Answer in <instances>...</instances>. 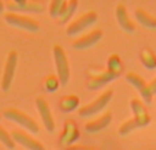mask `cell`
I'll return each mask as SVG.
<instances>
[{
    "mask_svg": "<svg viewBox=\"0 0 156 150\" xmlns=\"http://www.w3.org/2000/svg\"><path fill=\"white\" fill-rule=\"evenodd\" d=\"M52 53H54L55 66H56V77L60 85L66 86L70 80V64H69L67 55L60 45H55L52 49Z\"/></svg>",
    "mask_w": 156,
    "mask_h": 150,
    "instance_id": "6da1fadb",
    "label": "cell"
},
{
    "mask_svg": "<svg viewBox=\"0 0 156 150\" xmlns=\"http://www.w3.org/2000/svg\"><path fill=\"white\" fill-rule=\"evenodd\" d=\"M3 116L8 120H12L14 123L19 124L23 128H26L27 131H32V134H38L40 132V126L37 124V121L33 118H30L29 115H26L25 112H21L19 109L7 108V109L3 111Z\"/></svg>",
    "mask_w": 156,
    "mask_h": 150,
    "instance_id": "7a4b0ae2",
    "label": "cell"
},
{
    "mask_svg": "<svg viewBox=\"0 0 156 150\" xmlns=\"http://www.w3.org/2000/svg\"><path fill=\"white\" fill-rule=\"evenodd\" d=\"M112 96H114V91L112 90L104 91V93L100 94V96L97 97L94 101H92L90 104H88V105H85V107L80 108V109H78V115H80L81 118H90V116H93V115H96V113L101 112V111L104 109L108 104H110Z\"/></svg>",
    "mask_w": 156,
    "mask_h": 150,
    "instance_id": "3957f363",
    "label": "cell"
},
{
    "mask_svg": "<svg viewBox=\"0 0 156 150\" xmlns=\"http://www.w3.org/2000/svg\"><path fill=\"white\" fill-rule=\"evenodd\" d=\"M4 21L7 22L10 26L18 27L22 30H27V32H38L40 30V23L36 19L29 18L26 15H21L18 12H5L4 14Z\"/></svg>",
    "mask_w": 156,
    "mask_h": 150,
    "instance_id": "277c9868",
    "label": "cell"
},
{
    "mask_svg": "<svg viewBox=\"0 0 156 150\" xmlns=\"http://www.w3.org/2000/svg\"><path fill=\"white\" fill-rule=\"evenodd\" d=\"M16 64H18V52L16 51H10L5 59V64H4V70H3V77H2V90L3 91H8L12 85L14 77H15V71H16Z\"/></svg>",
    "mask_w": 156,
    "mask_h": 150,
    "instance_id": "5b68a950",
    "label": "cell"
},
{
    "mask_svg": "<svg viewBox=\"0 0 156 150\" xmlns=\"http://www.w3.org/2000/svg\"><path fill=\"white\" fill-rule=\"evenodd\" d=\"M8 12H33L40 14L45 10V4L43 2H32V0H8L4 3Z\"/></svg>",
    "mask_w": 156,
    "mask_h": 150,
    "instance_id": "8992f818",
    "label": "cell"
},
{
    "mask_svg": "<svg viewBox=\"0 0 156 150\" xmlns=\"http://www.w3.org/2000/svg\"><path fill=\"white\" fill-rule=\"evenodd\" d=\"M97 22V14L94 11H89V12L81 15L78 19H76L74 22H71L70 25L66 29V34L73 37V36H77L80 33H82L83 30H86L88 27H90L93 23Z\"/></svg>",
    "mask_w": 156,
    "mask_h": 150,
    "instance_id": "52a82bcc",
    "label": "cell"
},
{
    "mask_svg": "<svg viewBox=\"0 0 156 150\" xmlns=\"http://www.w3.org/2000/svg\"><path fill=\"white\" fill-rule=\"evenodd\" d=\"M36 107H37L38 115H40L43 124L45 127V130L48 132L55 131V119L52 115V111L49 108V104L47 102V100H44L43 97H37L36 98Z\"/></svg>",
    "mask_w": 156,
    "mask_h": 150,
    "instance_id": "ba28073f",
    "label": "cell"
},
{
    "mask_svg": "<svg viewBox=\"0 0 156 150\" xmlns=\"http://www.w3.org/2000/svg\"><path fill=\"white\" fill-rule=\"evenodd\" d=\"M11 137H12L14 142L19 143L21 146H23L27 150H45V146L40 142V141L34 139L32 135L26 134V132L21 131V130H14L11 132Z\"/></svg>",
    "mask_w": 156,
    "mask_h": 150,
    "instance_id": "9c48e42d",
    "label": "cell"
},
{
    "mask_svg": "<svg viewBox=\"0 0 156 150\" xmlns=\"http://www.w3.org/2000/svg\"><path fill=\"white\" fill-rule=\"evenodd\" d=\"M126 80L137 89L138 93L141 94V97L144 98V101H145L147 104H149V102L152 101V96H154V94H152L151 89H149V83H147L140 75L136 73H127Z\"/></svg>",
    "mask_w": 156,
    "mask_h": 150,
    "instance_id": "30bf717a",
    "label": "cell"
},
{
    "mask_svg": "<svg viewBox=\"0 0 156 150\" xmlns=\"http://www.w3.org/2000/svg\"><path fill=\"white\" fill-rule=\"evenodd\" d=\"M116 78H119V74L112 73V71H110V70H105V71H103V73H97L94 75H90L88 83H86V87H88L89 90H97V89L103 87L104 85L110 83L111 80L116 79Z\"/></svg>",
    "mask_w": 156,
    "mask_h": 150,
    "instance_id": "8fae6325",
    "label": "cell"
},
{
    "mask_svg": "<svg viewBox=\"0 0 156 150\" xmlns=\"http://www.w3.org/2000/svg\"><path fill=\"white\" fill-rule=\"evenodd\" d=\"M103 38V30L101 29H96L92 30L90 33L82 36V37L77 38L73 43V48L78 49V51H82V49H88L90 46H93L94 44H97L100 40Z\"/></svg>",
    "mask_w": 156,
    "mask_h": 150,
    "instance_id": "7c38bea8",
    "label": "cell"
},
{
    "mask_svg": "<svg viewBox=\"0 0 156 150\" xmlns=\"http://www.w3.org/2000/svg\"><path fill=\"white\" fill-rule=\"evenodd\" d=\"M130 107H132V111L134 113V119L138 124V128L145 127L151 123V116H149L148 111L145 109V104L144 102H141L138 98H133L130 101Z\"/></svg>",
    "mask_w": 156,
    "mask_h": 150,
    "instance_id": "4fadbf2b",
    "label": "cell"
},
{
    "mask_svg": "<svg viewBox=\"0 0 156 150\" xmlns=\"http://www.w3.org/2000/svg\"><path fill=\"white\" fill-rule=\"evenodd\" d=\"M115 16H116V21H118L119 26L127 33H133L136 32V25L134 22L130 19L129 14H127V10L125 7V4L119 3L115 8Z\"/></svg>",
    "mask_w": 156,
    "mask_h": 150,
    "instance_id": "5bb4252c",
    "label": "cell"
},
{
    "mask_svg": "<svg viewBox=\"0 0 156 150\" xmlns=\"http://www.w3.org/2000/svg\"><path fill=\"white\" fill-rule=\"evenodd\" d=\"M80 138V131H78V127L76 126V123H73L71 120H69L65 126L63 130V134L60 137V145L63 148H70L74 145V142Z\"/></svg>",
    "mask_w": 156,
    "mask_h": 150,
    "instance_id": "9a60e30c",
    "label": "cell"
},
{
    "mask_svg": "<svg viewBox=\"0 0 156 150\" xmlns=\"http://www.w3.org/2000/svg\"><path fill=\"white\" fill-rule=\"evenodd\" d=\"M111 120H112V113L108 111V112L103 113L100 118H97L96 120H92L89 123L85 124V131L89 134H96V132L103 131L104 128H107L110 126Z\"/></svg>",
    "mask_w": 156,
    "mask_h": 150,
    "instance_id": "2e32d148",
    "label": "cell"
},
{
    "mask_svg": "<svg viewBox=\"0 0 156 150\" xmlns=\"http://www.w3.org/2000/svg\"><path fill=\"white\" fill-rule=\"evenodd\" d=\"M134 14H136V19H137V22L140 25H143L147 29H156V18L149 15L147 11H144L143 8H136Z\"/></svg>",
    "mask_w": 156,
    "mask_h": 150,
    "instance_id": "e0dca14e",
    "label": "cell"
},
{
    "mask_svg": "<svg viewBox=\"0 0 156 150\" xmlns=\"http://www.w3.org/2000/svg\"><path fill=\"white\" fill-rule=\"evenodd\" d=\"M140 59L145 68H148V70H155L156 68V55L149 48H144L141 51Z\"/></svg>",
    "mask_w": 156,
    "mask_h": 150,
    "instance_id": "ac0fdd59",
    "label": "cell"
},
{
    "mask_svg": "<svg viewBox=\"0 0 156 150\" xmlns=\"http://www.w3.org/2000/svg\"><path fill=\"white\" fill-rule=\"evenodd\" d=\"M77 8H78V2L77 0H70V2H67V7H66L65 12L62 14V16L59 18V23L60 25L67 23V22L74 16Z\"/></svg>",
    "mask_w": 156,
    "mask_h": 150,
    "instance_id": "d6986e66",
    "label": "cell"
},
{
    "mask_svg": "<svg viewBox=\"0 0 156 150\" xmlns=\"http://www.w3.org/2000/svg\"><path fill=\"white\" fill-rule=\"evenodd\" d=\"M67 7V2L65 0H54L49 4V15L52 18H60Z\"/></svg>",
    "mask_w": 156,
    "mask_h": 150,
    "instance_id": "ffe728a7",
    "label": "cell"
},
{
    "mask_svg": "<svg viewBox=\"0 0 156 150\" xmlns=\"http://www.w3.org/2000/svg\"><path fill=\"white\" fill-rule=\"evenodd\" d=\"M80 105V98L77 96H67L60 101V109L63 112H71Z\"/></svg>",
    "mask_w": 156,
    "mask_h": 150,
    "instance_id": "44dd1931",
    "label": "cell"
},
{
    "mask_svg": "<svg viewBox=\"0 0 156 150\" xmlns=\"http://www.w3.org/2000/svg\"><path fill=\"white\" fill-rule=\"evenodd\" d=\"M136 128H138V124L137 121H136V119H129V120H126L123 124H121V127H119L118 130V134L121 135V137H125V135L130 134L132 131H134Z\"/></svg>",
    "mask_w": 156,
    "mask_h": 150,
    "instance_id": "7402d4cb",
    "label": "cell"
},
{
    "mask_svg": "<svg viewBox=\"0 0 156 150\" xmlns=\"http://www.w3.org/2000/svg\"><path fill=\"white\" fill-rule=\"evenodd\" d=\"M0 142L3 143V145L5 146L7 149L10 150H14L15 149V142H14L12 137H11V134L8 131H5L4 128H3L2 126H0Z\"/></svg>",
    "mask_w": 156,
    "mask_h": 150,
    "instance_id": "603a6c76",
    "label": "cell"
},
{
    "mask_svg": "<svg viewBox=\"0 0 156 150\" xmlns=\"http://www.w3.org/2000/svg\"><path fill=\"white\" fill-rule=\"evenodd\" d=\"M107 70L112 71V73H116L121 75L122 71H123V66H122V62L116 55H112V56L108 59V68Z\"/></svg>",
    "mask_w": 156,
    "mask_h": 150,
    "instance_id": "cb8c5ba5",
    "label": "cell"
},
{
    "mask_svg": "<svg viewBox=\"0 0 156 150\" xmlns=\"http://www.w3.org/2000/svg\"><path fill=\"white\" fill-rule=\"evenodd\" d=\"M59 85H60V82L58 79V77H54V75L47 77V79L44 80V86H45L47 91H56L59 89Z\"/></svg>",
    "mask_w": 156,
    "mask_h": 150,
    "instance_id": "d4e9b609",
    "label": "cell"
},
{
    "mask_svg": "<svg viewBox=\"0 0 156 150\" xmlns=\"http://www.w3.org/2000/svg\"><path fill=\"white\" fill-rule=\"evenodd\" d=\"M66 150H99L96 148H90V146H82V145H73Z\"/></svg>",
    "mask_w": 156,
    "mask_h": 150,
    "instance_id": "484cf974",
    "label": "cell"
},
{
    "mask_svg": "<svg viewBox=\"0 0 156 150\" xmlns=\"http://www.w3.org/2000/svg\"><path fill=\"white\" fill-rule=\"evenodd\" d=\"M149 89H151L152 94H156V78L151 80V83H149Z\"/></svg>",
    "mask_w": 156,
    "mask_h": 150,
    "instance_id": "4316f807",
    "label": "cell"
},
{
    "mask_svg": "<svg viewBox=\"0 0 156 150\" xmlns=\"http://www.w3.org/2000/svg\"><path fill=\"white\" fill-rule=\"evenodd\" d=\"M4 7H5V4L2 2V0H0V14H2L3 11H4Z\"/></svg>",
    "mask_w": 156,
    "mask_h": 150,
    "instance_id": "83f0119b",
    "label": "cell"
},
{
    "mask_svg": "<svg viewBox=\"0 0 156 150\" xmlns=\"http://www.w3.org/2000/svg\"><path fill=\"white\" fill-rule=\"evenodd\" d=\"M0 118H2V115H0Z\"/></svg>",
    "mask_w": 156,
    "mask_h": 150,
    "instance_id": "f1b7e54d",
    "label": "cell"
}]
</instances>
